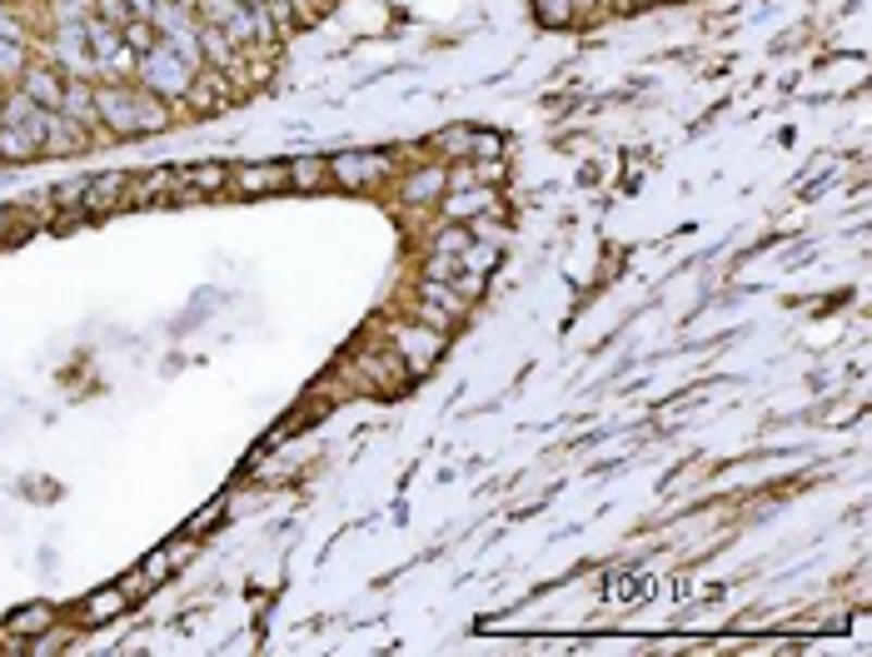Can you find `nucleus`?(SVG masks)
Listing matches in <instances>:
<instances>
[{
	"instance_id": "obj_1",
	"label": "nucleus",
	"mask_w": 872,
	"mask_h": 657,
	"mask_svg": "<svg viewBox=\"0 0 872 657\" xmlns=\"http://www.w3.org/2000/svg\"><path fill=\"white\" fill-rule=\"evenodd\" d=\"M95 120H106L115 135H150V129H165L170 115L165 106L155 100L150 90H135V85H95Z\"/></svg>"
},
{
	"instance_id": "obj_2",
	"label": "nucleus",
	"mask_w": 872,
	"mask_h": 657,
	"mask_svg": "<svg viewBox=\"0 0 872 657\" xmlns=\"http://www.w3.org/2000/svg\"><path fill=\"white\" fill-rule=\"evenodd\" d=\"M135 71H140L145 90H150V95H170V100L189 95V85L200 80V65H195V60H185L180 50H170L165 40H160L155 50H145Z\"/></svg>"
},
{
	"instance_id": "obj_3",
	"label": "nucleus",
	"mask_w": 872,
	"mask_h": 657,
	"mask_svg": "<svg viewBox=\"0 0 872 657\" xmlns=\"http://www.w3.org/2000/svg\"><path fill=\"white\" fill-rule=\"evenodd\" d=\"M390 339H394V349H400V359H409L414 374H425L439 354H444V328H429V324H419V319L390 324Z\"/></svg>"
},
{
	"instance_id": "obj_4",
	"label": "nucleus",
	"mask_w": 872,
	"mask_h": 657,
	"mask_svg": "<svg viewBox=\"0 0 872 657\" xmlns=\"http://www.w3.org/2000/svg\"><path fill=\"white\" fill-rule=\"evenodd\" d=\"M330 175L340 179V185L359 189V185H374V179L390 175V160H384V154H340V160H330Z\"/></svg>"
},
{
	"instance_id": "obj_5",
	"label": "nucleus",
	"mask_w": 872,
	"mask_h": 657,
	"mask_svg": "<svg viewBox=\"0 0 872 657\" xmlns=\"http://www.w3.org/2000/svg\"><path fill=\"white\" fill-rule=\"evenodd\" d=\"M240 195H270V189H290V164H245L230 175Z\"/></svg>"
},
{
	"instance_id": "obj_6",
	"label": "nucleus",
	"mask_w": 872,
	"mask_h": 657,
	"mask_svg": "<svg viewBox=\"0 0 872 657\" xmlns=\"http://www.w3.org/2000/svg\"><path fill=\"white\" fill-rule=\"evenodd\" d=\"M125 195H131V179H125V175L85 179V189H81L85 210H115V204H125Z\"/></svg>"
},
{
	"instance_id": "obj_7",
	"label": "nucleus",
	"mask_w": 872,
	"mask_h": 657,
	"mask_svg": "<svg viewBox=\"0 0 872 657\" xmlns=\"http://www.w3.org/2000/svg\"><path fill=\"white\" fill-rule=\"evenodd\" d=\"M444 185H449L444 164H429V170H414V175L404 179V185H400V200L429 204V200H439V195H444Z\"/></svg>"
},
{
	"instance_id": "obj_8",
	"label": "nucleus",
	"mask_w": 872,
	"mask_h": 657,
	"mask_svg": "<svg viewBox=\"0 0 872 657\" xmlns=\"http://www.w3.org/2000/svg\"><path fill=\"white\" fill-rule=\"evenodd\" d=\"M603 598L618 603V608L649 603V598H653V578H643V573H613L609 583H603Z\"/></svg>"
},
{
	"instance_id": "obj_9",
	"label": "nucleus",
	"mask_w": 872,
	"mask_h": 657,
	"mask_svg": "<svg viewBox=\"0 0 872 657\" xmlns=\"http://www.w3.org/2000/svg\"><path fill=\"white\" fill-rule=\"evenodd\" d=\"M21 90L46 110H60V100H65V80L56 71H21Z\"/></svg>"
},
{
	"instance_id": "obj_10",
	"label": "nucleus",
	"mask_w": 872,
	"mask_h": 657,
	"mask_svg": "<svg viewBox=\"0 0 872 657\" xmlns=\"http://www.w3.org/2000/svg\"><path fill=\"white\" fill-rule=\"evenodd\" d=\"M180 189H200V195H220L230 185V170L224 164H189V170H175Z\"/></svg>"
},
{
	"instance_id": "obj_11",
	"label": "nucleus",
	"mask_w": 872,
	"mask_h": 657,
	"mask_svg": "<svg viewBox=\"0 0 872 657\" xmlns=\"http://www.w3.org/2000/svg\"><path fill=\"white\" fill-rule=\"evenodd\" d=\"M419 299H425V305H434V309H444L449 319H464V314H469V305H474V299H464V294L454 289V284H444V280H425V284H419Z\"/></svg>"
},
{
	"instance_id": "obj_12",
	"label": "nucleus",
	"mask_w": 872,
	"mask_h": 657,
	"mask_svg": "<svg viewBox=\"0 0 872 657\" xmlns=\"http://www.w3.org/2000/svg\"><path fill=\"white\" fill-rule=\"evenodd\" d=\"M50 622H56V612H50L46 603H30V608L11 612L5 633H11V637H36V633H50Z\"/></svg>"
},
{
	"instance_id": "obj_13",
	"label": "nucleus",
	"mask_w": 872,
	"mask_h": 657,
	"mask_svg": "<svg viewBox=\"0 0 872 657\" xmlns=\"http://www.w3.org/2000/svg\"><path fill=\"white\" fill-rule=\"evenodd\" d=\"M125 603H131V593H125L120 583L115 587H100V593L85 603V622H90V628H100V622H110L120 608H125Z\"/></svg>"
},
{
	"instance_id": "obj_14",
	"label": "nucleus",
	"mask_w": 872,
	"mask_h": 657,
	"mask_svg": "<svg viewBox=\"0 0 872 657\" xmlns=\"http://www.w3.org/2000/svg\"><path fill=\"white\" fill-rule=\"evenodd\" d=\"M60 115L75 120V125H85V120H95V90L81 80H65V100H60Z\"/></svg>"
},
{
	"instance_id": "obj_15",
	"label": "nucleus",
	"mask_w": 872,
	"mask_h": 657,
	"mask_svg": "<svg viewBox=\"0 0 872 657\" xmlns=\"http://www.w3.org/2000/svg\"><path fill=\"white\" fill-rule=\"evenodd\" d=\"M489 204H494V195H489V189H459V195H449V200H444V214L464 224V220H474V214H483Z\"/></svg>"
},
{
	"instance_id": "obj_16",
	"label": "nucleus",
	"mask_w": 872,
	"mask_h": 657,
	"mask_svg": "<svg viewBox=\"0 0 872 657\" xmlns=\"http://www.w3.org/2000/svg\"><path fill=\"white\" fill-rule=\"evenodd\" d=\"M30 154H40V135L0 125V160H30Z\"/></svg>"
},
{
	"instance_id": "obj_17",
	"label": "nucleus",
	"mask_w": 872,
	"mask_h": 657,
	"mask_svg": "<svg viewBox=\"0 0 872 657\" xmlns=\"http://www.w3.org/2000/svg\"><path fill=\"white\" fill-rule=\"evenodd\" d=\"M469 245H474V235H469V230H464L459 220H449L444 230H439V235H434V255H464V249H469Z\"/></svg>"
},
{
	"instance_id": "obj_18",
	"label": "nucleus",
	"mask_w": 872,
	"mask_h": 657,
	"mask_svg": "<svg viewBox=\"0 0 872 657\" xmlns=\"http://www.w3.org/2000/svg\"><path fill=\"white\" fill-rule=\"evenodd\" d=\"M290 185L295 189H319V185H330V170L319 160H295L290 164Z\"/></svg>"
},
{
	"instance_id": "obj_19",
	"label": "nucleus",
	"mask_w": 872,
	"mask_h": 657,
	"mask_svg": "<svg viewBox=\"0 0 872 657\" xmlns=\"http://www.w3.org/2000/svg\"><path fill=\"white\" fill-rule=\"evenodd\" d=\"M125 46H131L135 55L155 50V46H160V40H155V25H150V21H140V15H131V21H125Z\"/></svg>"
},
{
	"instance_id": "obj_20",
	"label": "nucleus",
	"mask_w": 872,
	"mask_h": 657,
	"mask_svg": "<svg viewBox=\"0 0 872 657\" xmlns=\"http://www.w3.org/2000/svg\"><path fill=\"white\" fill-rule=\"evenodd\" d=\"M474 145V129H444V135H434V150L439 154H454V160H464Z\"/></svg>"
},
{
	"instance_id": "obj_21",
	"label": "nucleus",
	"mask_w": 872,
	"mask_h": 657,
	"mask_svg": "<svg viewBox=\"0 0 872 657\" xmlns=\"http://www.w3.org/2000/svg\"><path fill=\"white\" fill-rule=\"evenodd\" d=\"M175 553H170V548H160V553H150V558H145V568H140V578H145V583H160V578H170V573H175Z\"/></svg>"
},
{
	"instance_id": "obj_22",
	"label": "nucleus",
	"mask_w": 872,
	"mask_h": 657,
	"mask_svg": "<svg viewBox=\"0 0 872 657\" xmlns=\"http://www.w3.org/2000/svg\"><path fill=\"white\" fill-rule=\"evenodd\" d=\"M479 154H483V160H499V154H504V140H499V135H489V129H474L469 160H479Z\"/></svg>"
},
{
	"instance_id": "obj_23",
	"label": "nucleus",
	"mask_w": 872,
	"mask_h": 657,
	"mask_svg": "<svg viewBox=\"0 0 872 657\" xmlns=\"http://www.w3.org/2000/svg\"><path fill=\"white\" fill-rule=\"evenodd\" d=\"M21 71H25L21 40H0V75H21Z\"/></svg>"
},
{
	"instance_id": "obj_24",
	"label": "nucleus",
	"mask_w": 872,
	"mask_h": 657,
	"mask_svg": "<svg viewBox=\"0 0 872 657\" xmlns=\"http://www.w3.org/2000/svg\"><path fill=\"white\" fill-rule=\"evenodd\" d=\"M574 15V0H539V21L543 25H564Z\"/></svg>"
},
{
	"instance_id": "obj_25",
	"label": "nucleus",
	"mask_w": 872,
	"mask_h": 657,
	"mask_svg": "<svg viewBox=\"0 0 872 657\" xmlns=\"http://www.w3.org/2000/svg\"><path fill=\"white\" fill-rule=\"evenodd\" d=\"M100 21H106V25H125V21H131V5H125V0H100Z\"/></svg>"
},
{
	"instance_id": "obj_26",
	"label": "nucleus",
	"mask_w": 872,
	"mask_h": 657,
	"mask_svg": "<svg viewBox=\"0 0 872 657\" xmlns=\"http://www.w3.org/2000/svg\"><path fill=\"white\" fill-rule=\"evenodd\" d=\"M25 230V220H21V210H0V245H11L15 235Z\"/></svg>"
},
{
	"instance_id": "obj_27",
	"label": "nucleus",
	"mask_w": 872,
	"mask_h": 657,
	"mask_svg": "<svg viewBox=\"0 0 872 657\" xmlns=\"http://www.w3.org/2000/svg\"><path fill=\"white\" fill-rule=\"evenodd\" d=\"M220 513H224V504H210L200 518H195V523H189V533H205V529H214V523H220Z\"/></svg>"
},
{
	"instance_id": "obj_28",
	"label": "nucleus",
	"mask_w": 872,
	"mask_h": 657,
	"mask_svg": "<svg viewBox=\"0 0 872 657\" xmlns=\"http://www.w3.org/2000/svg\"><path fill=\"white\" fill-rule=\"evenodd\" d=\"M125 5H131V15H140V21H150V15H155V5H160V0H125Z\"/></svg>"
},
{
	"instance_id": "obj_29",
	"label": "nucleus",
	"mask_w": 872,
	"mask_h": 657,
	"mask_svg": "<svg viewBox=\"0 0 872 657\" xmlns=\"http://www.w3.org/2000/svg\"><path fill=\"white\" fill-rule=\"evenodd\" d=\"M245 5H260V0H245Z\"/></svg>"
}]
</instances>
